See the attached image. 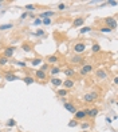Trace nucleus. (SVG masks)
I'll use <instances>...</instances> for the list:
<instances>
[{"label": "nucleus", "mask_w": 118, "mask_h": 132, "mask_svg": "<svg viewBox=\"0 0 118 132\" xmlns=\"http://www.w3.org/2000/svg\"><path fill=\"white\" fill-rule=\"evenodd\" d=\"M105 23H106V27H107V28H110L111 31L117 28V21H116V19L111 18V16H109V18L105 19Z\"/></svg>", "instance_id": "1"}, {"label": "nucleus", "mask_w": 118, "mask_h": 132, "mask_svg": "<svg viewBox=\"0 0 118 132\" xmlns=\"http://www.w3.org/2000/svg\"><path fill=\"white\" fill-rule=\"evenodd\" d=\"M97 99H98V94H97V92H94V91H93V92H90V94H86V95L83 96V100H85V101H87V103L95 101Z\"/></svg>", "instance_id": "2"}, {"label": "nucleus", "mask_w": 118, "mask_h": 132, "mask_svg": "<svg viewBox=\"0 0 118 132\" xmlns=\"http://www.w3.org/2000/svg\"><path fill=\"white\" fill-rule=\"evenodd\" d=\"M73 49H74V52L75 54H82V52L85 51V49H86V44H85V43H75L74 44V47H73Z\"/></svg>", "instance_id": "3"}, {"label": "nucleus", "mask_w": 118, "mask_h": 132, "mask_svg": "<svg viewBox=\"0 0 118 132\" xmlns=\"http://www.w3.org/2000/svg\"><path fill=\"white\" fill-rule=\"evenodd\" d=\"M91 71H93V65L91 64H85V65H82L79 74L82 75V76H86V75H88Z\"/></svg>", "instance_id": "4"}, {"label": "nucleus", "mask_w": 118, "mask_h": 132, "mask_svg": "<svg viewBox=\"0 0 118 132\" xmlns=\"http://www.w3.org/2000/svg\"><path fill=\"white\" fill-rule=\"evenodd\" d=\"M86 112H87V110H81V111H77V112H75V113H74V119H75V120H82V119H85V117H86L87 116V113H86Z\"/></svg>", "instance_id": "5"}, {"label": "nucleus", "mask_w": 118, "mask_h": 132, "mask_svg": "<svg viewBox=\"0 0 118 132\" xmlns=\"http://www.w3.org/2000/svg\"><path fill=\"white\" fill-rule=\"evenodd\" d=\"M95 75H97V77L99 79V80H106L107 79V72L102 70V68H99V70H97L95 71Z\"/></svg>", "instance_id": "6"}, {"label": "nucleus", "mask_w": 118, "mask_h": 132, "mask_svg": "<svg viewBox=\"0 0 118 132\" xmlns=\"http://www.w3.org/2000/svg\"><path fill=\"white\" fill-rule=\"evenodd\" d=\"M38 16H39L40 20H42V19H47V18L51 19V16H55V12L54 11H43V12H40Z\"/></svg>", "instance_id": "7"}, {"label": "nucleus", "mask_w": 118, "mask_h": 132, "mask_svg": "<svg viewBox=\"0 0 118 132\" xmlns=\"http://www.w3.org/2000/svg\"><path fill=\"white\" fill-rule=\"evenodd\" d=\"M15 54V48L14 47H5L4 48V57H12V55Z\"/></svg>", "instance_id": "8"}, {"label": "nucleus", "mask_w": 118, "mask_h": 132, "mask_svg": "<svg viewBox=\"0 0 118 132\" xmlns=\"http://www.w3.org/2000/svg\"><path fill=\"white\" fill-rule=\"evenodd\" d=\"M62 85L64 87V90H70V88L74 87V80H71V79H67V80H64Z\"/></svg>", "instance_id": "9"}, {"label": "nucleus", "mask_w": 118, "mask_h": 132, "mask_svg": "<svg viewBox=\"0 0 118 132\" xmlns=\"http://www.w3.org/2000/svg\"><path fill=\"white\" fill-rule=\"evenodd\" d=\"M83 24H85V19L83 18H77L73 21V27H75V28H77V27H82Z\"/></svg>", "instance_id": "10"}, {"label": "nucleus", "mask_w": 118, "mask_h": 132, "mask_svg": "<svg viewBox=\"0 0 118 132\" xmlns=\"http://www.w3.org/2000/svg\"><path fill=\"white\" fill-rule=\"evenodd\" d=\"M35 76H36V79H39V80H46V77H47V74L40 70H38L36 72H35Z\"/></svg>", "instance_id": "11"}, {"label": "nucleus", "mask_w": 118, "mask_h": 132, "mask_svg": "<svg viewBox=\"0 0 118 132\" xmlns=\"http://www.w3.org/2000/svg\"><path fill=\"white\" fill-rule=\"evenodd\" d=\"M63 105H64V108H66L68 112H71V113H75V112H77V108H75L71 103H67L66 101V103H63Z\"/></svg>", "instance_id": "12"}, {"label": "nucleus", "mask_w": 118, "mask_h": 132, "mask_svg": "<svg viewBox=\"0 0 118 132\" xmlns=\"http://www.w3.org/2000/svg\"><path fill=\"white\" fill-rule=\"evenodd\" d=\"M5 80L7 81H14V80H19V77L16 76V75H14L12 72H7V74H5Z\"/></svg>", "instance_id": "13"}, {"label": "nucleus", "mask_w": 118, "mask_h": 132, "mask_svg": "<svg viewBox=\"0 0 118 132\" xmlns=\"http://www.w3.org/2000/svg\"><path fill=\"white\" fill-rule=\"evenodd\" d=\"M71 63H74V64H81V63H83V57L79 55H75L71 57Z\"/></svg>", "instance_id": "14"}, {"label": "nucleus", "mask_w": 118, "mask_h": 132, "mask_svg": "<svg viewBox=\"0 0 118 132\" xmlns=\"http://www.w3.org/2000/svg\"><path fill=\"white\" fill-rule=\"evenodd\" d=\"M58 60H59V59H58L57 55H50V56L47 57V64H55Z\"/></svg>", "instance_id": "15"}, {"label": "nucleus", "mask_w": 118, "mask_h": 132, "mask_svg": "<svg viewBox=\"0 0 118 132\" xmlns=\"http://www.w3.org/2000/svg\"><path fill=\"white\" fill-rule=\"evenodd\" d=\"M98 112H99L98 108H91V110H87L86 113H87V116H90V117H95L98 115Z\"/></svg>", "instance_id": "16"}, {"label": "nucleus", "mask_w": 118, "mask_h": 132, "mask_svg": "<svg viewBox=\"0 0 118 132\" xmlns=\"http://www.w3.org/2000/svg\"><path fill=\"white\" fill-rule=\"evenodd\" d=\"M63 74L66 75V77H73L75 75V71L73 68H66V70H63Z\"/></svg>", "instance_id": "17"}, {"label": "nucleus", "mask_w": 118, "mask_h": 132, "mask_svg": "<svg viewBox=\"0 0 118 132\" xmlns=\"http://www.w3.org/2000/svg\"><path fill=\"white\" fill-rule=\"evenodd\" d=\"M62 83H63V80H60V79H58V77L51 79V84L54 85V87H59V85H62Z\"/></svg>", "instance_id": "18"}, {"label": "nucleus", "mask_w": 118, "mask_h": 132, "mask_svg": "<svg viewBox=\"0 0 118 132\" xmlns=\"http://www.w3.org/2000/svg\"><path fill=\"white\" fill-rule=\"evenodd\" d=\"M14 27L12 23H7V24H0V31H7V29H11Z\"/></svg>", "instance_id": "19"}, {"label": "nucleus", "mask_w": 118, "mask_h": 132, "mask_svg": "<svg viewBox=\"0 0 118 132\" xmlns=\"http://www.w3.org/2000/svg\"><path fill=\"white\" fill-rule=\"evenodd\" d=\"M23 81H24L27 85H31L35 80H34V77H31V76H24V77H23Z\"/></svg>", "instance_id": "20"}, {"label": "nucleus", "mask_w": 118, "mask_h": 132, "mask_svg": "<svg viewBox=\"0 0 118 132\" xmlns=\"http://www.w3.org/2000/svg\"><path fill=\"white\" fill-rule=\"evenodd\" d=\"M50 72H51L52 76H55V75H58L59 72H60V68L59 67H52V68H50Z\"/></svg>", "instance_id": "21"}, {"label": "nucleus", "mask_w": 118, "mask_h": 132, "mask_svg": "<svg viewBox=\"0 0 118 132\" xmlns=\"http://www.w3.org/2000/svg\"><path fill=\"white\" fill-rule=\"evenodd\" d=\"M24 8H26V11L34 12L35 9H36V5H34V4H27V5H24Z\"/></svg>", "instance_id": "22"}, {"label": "nucleus", "mask_w": 118, "mask_h": 132, "mask_svg": "<svg viewBox=\"0 0 118 132\" xmlns=\"http://www.w3.org/2000/svg\"><path fill=\"white\" fill-rule=\"evenodd\" d=\"M91 51H93L94 54H95V52H99V51H101V45L98 44V43H94L93 47H91Z\"/></svg>", "instance_id": "23"}, {"label": "nucleus", "mask_w": 118, "mask_h": 132, "mask_svg": "<svg viewBox=\"0 0 118 132\" xmlns=\"http://www.w3.org/2000/svg\"><path fill=\"white\" fill-rule=\"evenodd\" d=\"M58 95H59L60 97H66L67 95H68V91H67V90H59V91H58Z\"/></svg>", "instance_id": "24"}, {"label": "nucleus", "mask_w": 118, "mask_h": 132, "mask_svg": "<svg viewBox=\"0 0 118 132\" xmlns=\"http://www.w3.org/2000/svg\"><path fill=\"white\" fill-rule=\"evenodd\" d=\"M22 48H23V51H24V52H30V51H31V45H30L28 43H24V44L22 45Z\"/></svg>", "instance_id": "25"}, {"label": "nucleus", "mask_w": 118, "mask_h": 132, "mask_svg": "<svg viewBox=\"0 0 118 132\" xmlns=\"http://www.w3.org/2000/svg\"><path fill=\"white\" fill-rule=\"evenodd\" d=\"M32 67H36V65H39V64H42V59H39V57H36V59H34L32 60Z\"/></svg>", "instance_id": "26"}, {"label": "nucleus", "mask_w": 118, "mask_h": 132, "mask_svg": "<svg viewBox=\"0 0 118 132\" xmlns=\"http://www.w3.org/2000/svg\"><path fill=\"white\" fill-rule=\"evenodd\" d=\"M90 31H91V27H83V28H81L79 34L83 35V34H86V32H90Z\"/></svg>", "instance_id": "27"}, {"label": "nucleus", "mask_w": 118, "mask_h": 132, "mask_svg": "<svg viewBox=\"0 0 118 132\" xmlns=\"http://www.w3.org/2000/svg\"><path fill=\"white\" fill-rule=\"evenodd\" d=\"M68 5H66L64 3H60V4H58V9L59 11H64V9H67Z\"/></svg>", "instance_id": "28"}, {"label": "nucleus", "mask_w": 118, "mask_h": 132, "mask_svg": "<svg viewBox=\"0 0 118 132\" xmlns=\"http://www.w3.org/2000/svg\"><path fill=\"white\" fill-rule=\"evenodd\" d=\"M5 124H7V127H15V125H16V121L14 120V119H9V120H8Z\"/></svg>", "instance_id": "29"}, {"label": "nucleus", "mask_w": 118, "mask_h": 132, "mask_svg": "<svg viewBox=\"0 0 118 132\" xmlns=\"http://www.w3.org/2000/svg\"><path fill=\"white\" fill-rule=\"evenodd\" d=\"M42 24H43V25H50V24H51V19H50V18L42 19Z\"/></svg>", "instance_id": "30"}, {"label": "nucleus", "mask_w": 118, "mask_h": 132, "mask_svg": "<svg viewBox=\"0 0 118 132\" xmlns=\"http://www.w3.org/2000/svg\"><path fill=\"white\" fill-rule=\"evenodd\" d=\"M99 31L102 32V34H110L111 29H110V28H107V27H102V28H99Z\"/></svg>", "instance_id": "31"}, {"label": "nucleus", "mask_w": 118, "mask_h": 132, "mask_svg": "<svg viewBox=\"0 0 118 132\" xmlns=\"http://www.w3.org/2000/svg\"><path fill=\"white\" fill-rule=\"evenodd\" d=\"M32 35H34V36H44L46 34H44L43 29H38V31L35 32V34H32Z\"/></svg>", "instance_id": "32"}, {"label": "nucleus", "mask_w": 118, "mask_h": 132, "mask_svg": "<svg viewBox=\"0 0 118 132\" xmlns=\"http://www.w3.org/2000/svg\"><path fill=\"white\" fill-rule=\"evenodd\" d=\"M81 128H82L83 131L88 130V128H90V123H82V124H81Z\"/></svg>", "instance_id": "33"}, {"label": "nucleus", "mask_w": 118, "mask_h": 132, "mask_svg": "<svg viewBox=\"0 0 118 132\" xmlns=\"http://www.w3.org/2000/svg\"><path fill=\"white\" fill-rule=\"evenodd\" d=\"M8 63V59L7 57H4V56H3V57H0V65H5Z\"/></svg>", "instance_id": "34"}, {"label": "nucleus", "mask_w": 118, "mask_h": 132, "mask_svg": "<svg viewBox=\"0 0 118 132\" xmlns=\"http://www.w3.org/2000/svg\"><path fill=\"white\" fill-rule=\"evenodd\" d=\"M78 125V123H77V120H75V119H73V120H70V123H68V127H77Z\"/></svg>", "instance_id": "35"}, {"label": "nucleus", "mask_w": 118, "mask_h": 132, "mask_svg": "<svg viewBox=\"0 0 118 132\" xmlns=\"http://www.w3.org/2000/svg\"><path fill=\"white\" fill-rule=\"evenodd\" d=\"M47 70H48V64H47V63H46V64H43V65L40 67V71H43V72H46Z\"/></svg>", "instance_id": "36"}, {"label": "nucleus", "mask_w": 118, "mask_h": 132, "mask_svg": "<svg viewBox=\"0 0 118 132\" xmlns=\"http://www.w3.org/2000/svg\"><path fill=\"white\" fill-rule=\"evenodd\" d=\"M107 4H109V5H113V7H114V5H117V1H116V0H110V1H106V5Z\"/></svg>", "instance_id": "37"}, {"label": "nucleus", "mask_w": 118, "mask_h": 132, "mask_svg": "<svg viewBox=\"0 0 118 132\" xmlns=\"http://www.w3.org/2000/svg\"><path fill=\"white\" fill-rule=\"evenodd\" d=\"M34 24L35 25H39V24H42V20L39 18H35V20H34Z\"/></svg>", "instance_id": "38"}, {"label": "nucleus", "mask_w": 118, "mask_h": 132, "mask_svg": "<svg viewBox=\"0 0 118 132\" xmlns=\"http://www.w3.org/2000/svg\"><path fill=\"white\" fill-rule=\"evenodd\" d=\"M16 64H18L19 67H23V68H24L26 65H27V64H26V61H16Z\"/></svg>", "instance_id": "39"}, {"label": "nucleus", "mask_w": 118, "mask_h": 132, "mask_svg": "<svg viewBox=\"0 0 118 132\" xmlns=\"http://www.w3.org/2000/svg\"><path fill=\"white\" fill-rule=\"evenodd\" d=\"M26 18H28V12H23L22 16H20V19L23 20V19H26Z\"/></svg>", "instance_id": "40"}, {"label": "nucleus", "mask_w": 118, "mask_h": 132, "mask_svg": "<svg viewBox=\"0 0 118 132\" xmlns=\"http://www.w3.org/2000/svg\"><path fill=\"white\" fill-rule=\"evenodd\" d=\"M106 121H107V123H109V124H110V123H111V119H110L109 116H106Z\"/></svg>", "instance_id": "41"}, {"label": "nucleus", "mask_w": 118, "mask_h": 132, "mask_svg": "<svg viewBox=\"0 0 118 132\" xmlns=\"http://www.w3.org/2000/svg\"><path fill=\"white\" fill-rule=\"evenodd\" d=\"M1 5H3V1H0V7H1Z\"/></svg>", "instance_id": "42"}, {"label": "nucleus", "mask_w": 118, "mask_h": 132, "mask_svg": "<svg viewBox=\"0 0 118 132\" xmlns=\"http://www.w3.org/2000/svg\"><path fill=\"white\" fill-rule=\"evenodd\" d=\"M82 132H88V131H82Z\"/></svg>", "instance_id": "43"}, {"label": "nucleus", "mask_w": 118, "mask_h": 132, "mask_svg": "<svg viewBox=\"0 0 118 132\" xmlns=\"http://www.w3.org/2000/svg\"><path fill=\"white\" fill-rule=\"evenodd\" d=\"M0 79H1V74H0Z\"/></svg>", "instance_id": "44"}]
</instances>
